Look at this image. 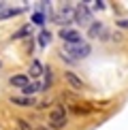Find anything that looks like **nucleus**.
Listing matches in <instances>:
<instances>
[{"label": "nucleus", "instance_id": "obj_1", "mask_svg": "<svg viewBox=\"0 0 128 130\" xmlns=\"http://www.w3.org/2000/svg\"><path fill=\"white\" fill-rule=\"evenodd\" d=\"M66 107L64 105H56L49 111V130H64L66 128Z\"/></svg>", "mask_w": 128, "mask_h": 130}, {"label": "nucleus", "instance_id": "obj_2", "mask_svg": "<svg viewBox=\"0 0 128 130\" xmlns=\"http://www.w3.org/2000/svg\"><path fill=\"white\" fill-rule=\"evenodd\" d=\"M64 53L71 56V60H83V58H88L92 53V47L85 41L79 43V45H64Z\"/></svg>", "mask_w": 128, "mask_h": 130}, {"label": "nucleus", "instance_id": "obj_3", "mask_svg": "<svg viewBox=\"0 0 128 130\" xmlns=\"http://www.w3.org/2000/svg\"><path fill=\"white\" fill-rule=\"evenodd\" d=\"M53 21H56L58 26H62V28H68V24H73V21H75V7H71V4H64V7L56 13Z\"/></svg>", "mask_w": 128, "mask_h": 130}, {"label": "nucleus", "instance_id": "obj_4", "mask_svg": "<svg viewBox=\"0 0 128 130\" xmlns=\"http://www.w3.org/2000/svg\"><path fill=\"white\" fill-rule=\"evenodd\" d=\"M60 39L64 41V45H79V43H83L81 32L71 30V28H60Z\"/></svg>", "mask_w": 128, "mask_h": 130}, {"label": "nucleus", "instance_id": "obj_5", "mask_svg": "<svg viewBox=\"0 0 128 130\" xmlns=\"http://www.w3.org/2000/svg\"><path fill=\"white\" fill-rule=\"evenodd\" d=\"M75 24H79V26H88V24H92V13H90V9L85 7V4L75 7Z\"/></svg>", "mask_w": 128, "mask_h": 130}, {"label": "nucleus", "instance_id": "obj_6", "mask_svg": "<svg viewBox=\"0 0 128 130\" xmlns=\"http://www.w3.org/2000/svg\"><path fill=\"white\" fill-rule=\"evenodd\" d=\"M64 79H66V83L71 85L75 92H81V90L85 88V83L81 81V77H77V75H75V73H71V70H66V73H64Z\"/></svg>", "mask_w": 128, "mask_h": 130}, {"label": "nucleus", "instance_id": "obj_7", "mask_svg": "<svg viewBox=\"0 0 128 130\" xmlns=\"http://www.w3.org/2000/svg\"><path fill=\"white\" fill-rule=\"evenodd\" d=\"M11 102L17 107H24V109H30V107H36L39 102L36 98H30V96H11Z\"/></svg>", "mask_w": 128, "mask_h": 130}, {"label": "nucleus", "instance_id": "obj_8", "mask_svg": "<svg viewBox=\"0 0 128 130\" xmlns=\"http://www.w3.org/2000/svg\"><path fill=\"white\" fill-rule=\"evenodd\" d=\"M9 83L13 85V88H19V90H24L26 85L30 83V75H26V73H21V75H13V77L9 79Z\"/></svg>", "mask_w": 128, "mask_h": 130}, {"label": "nucleus", "instance_id": "obj_9", "mask_svg": "<svg viewBox=\"0 0 128 130\" xmlns=\"http://www.w3.org/2000/svg\"><path fill=\"white\" fill-rule=\"evenodd\" d=\"M43 90H45V88H43L41 81H30V83L26 85L21 92H24V96H30V98H34V94H39V92H43Z\"/></svg>", "mask_w": 128, "mask_h": 130}, {"label": "nucleus", "instance_id": "obj_10", "mask_svg": "<svg viewBox=\"0 0 128 130\" xmlns=\"http://www.w3.org/2000/svg\"><path fill=\"white\" fill-rule=\"evenodd\" d=\"M103 32H105V26L100 21H92L90 28H88V36L90 39H96V36H103Z\"/></svg>", "mask_w": 128, "mask_h": 130}, {"label": "nucleus", "instance_id": "obj_11", "mask_svg": "<svg viewBox=\"0 0 128 130\" xmlns=\"http://www.w3.org/2000/svg\"><path fill=\"white\" fill-rule=\"evenodd\" d=\"M28 73H30V77H32V79H39L41 75L45 73V68H43V64H41L39 60H32V64H30V70H28Z\"/></svg>", "mask_w": 128, "mask_h": 130}, {"label": "nucleus", "instance_id": "obj_12", "mask_svg": "<svg viewBox=\"0 0 128 130\" xmlns=\"http://www.w3.org/2000/svg\"><path fill=\"white\" fill-rule=\"evenodd\" d=\"M21 13V9H11V7H7L0 13V21H4V19H11V17H17V15Z\"/></svg>", "mask_w": 128, "mask_h": 130}, {"label": "nucleus", "instance_id": "obj_13", "mask_svg": "<svg viewBox=\"0 0 128 130\" xmlns=\"http://www.w3.org/2000/svg\"><path fill=\"white\" fill-rule=\"evenodd\" d=\"M30 26H24V28H19L17 32H13V34H11V39H13V41H17V39H24V36H28V39H30Z\"/></svg>", "mask_w": 128, "mask_h": 130}, {"label": "nucleus", "instance_id": "obj_14", "mask_svg": "<svg viewBox=\"0 0 128 130\" xmlns=\"http://www.w3.org/2000/svg\"><path fill=\"white\" fill-rule=\"evenodd\" d=\"M49 41H51V32L43 28V30H41V34H39V45H41V47H45V45H49Z\"/></svg>", "mask_w": 128, "mask_h": 130}, {"label": "nucleus", "instance_id": "obj_15", "mask_svg": "<svg viewBox=\"0 0 128 130\" xmlns=\"http://www.w3.org/2000/svg\"><path fill=\"white\" fill-rule=\"evenodd\" d=\"M51 83H53L51 66H47V68H45V81H43V88H45V90H49V88H51Z\"/></svg>", "mask_w": 128, "mask_h": 130}, {"label": "nucleus", "instance_id": "obj_16", "mask_svg": "<svg viewBox=\"0 0 128 130\" xmlns=\"http://www.w3.org/2000/svg\"><path fill=\"white\" fill-rule=\"evenodd\" d=\"M17 128H19V130H34V128L30 126V122L24 120V117H17Z\"/></svg>", "mask_w": 128, "mask_h": 130}, {"label": "nucleus", "instance_id": "obj_17", "mask_svg": "<svg viewBox=\"0 0 128 130\" xmlns=\"http://www.w3.org/2000/svg\"><path fill=\"white\" fill-rule=\"evenodd\" d=\"M32 21H34L36 26H43V24H45V15H43V13H39V11H36V13L32 15Z\"/></svg>", "mask_w": 128, "mask_h": 130}, {"label": "nucleus", "instance_id": "obj_18", "mask_svg": "<svg viewBox=\"0 0 128 130\" xmlns=\"http://www.w3.org/2000/svg\"><path fill=\"white\" fill-rule=\"evenodd\" d=\"M105 4H107V2H103V0H98V2H94V9L103 11V9H105Z\"/></svg>", "mask_w": 128, "mask_h": 130}, {"label": "nucleus", "instance_id": "obj_19", "mask_svg": "<svg viewBox=\"0 0 128 130\" xmlns=\"http://www.w3.org/2000/svg\"><path fill=\"white\" fill-rule=\"evenodd\" d=\"M120 28H128V19H120V21H115Z\"/></svg>", "mask_w": 128, "mask_h": 130}, {"label": "nucleus", "instance_id": "obj_20", "mask_svg": "<svg viewBox=\"0 0 128 130\" xmlns=\"http://www.w3.org/2000/svg\"><path fill=\"white\" fill-rule=\"evenodd\" d=\"M39 130H49V128H43V126H41V128H39Z\"/></svg>", "mask_w": 128, "mask_h": 130}, {"label": "nucleus", "instance_id": "obj_21", "mask_svg": "<svg viewBox=\"0 0 128 130\" xmlns=\"http://www.w3.org/2000/svg\"><path fill=\"white\" fill-rule=\"evenodd\" d=\"M0 66H2V62H0Z\"/></svg>", "mask_w": 128, "mask_h": 130}]
</instances>
